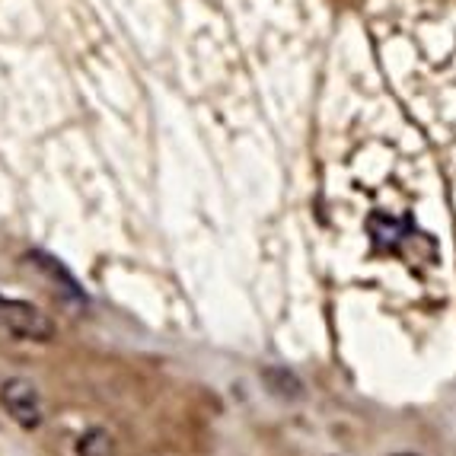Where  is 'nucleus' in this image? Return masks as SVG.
Wrapping results in <instances>:
<instances>
[{
  "mask_svg": "<svg viewBox=\"0 0 456 456\" xmlns=\"http://www.w3.org/2000/svg\"><path fill=\"white\" fill-rule=\"evenodd\" d=\"M262 377H265L268 389H272L274 395H281V399H297V395H300V389H304V387H300V380H297L288 367H268Z\"/></svg>",
  "mask_w": 456,
  "mask_h": 456,
  "instance_id": "7ed1b4c3",
  "label": "nucleus"
},
{
  "mask_svg": "<svg viewBox=\"0 0 456 456\" xmlns=\"http://www.w3.org/2000/svg\"><path fill=\"white\" fill-rule=\"evenodd\" d=\"M0 332L23 338V342H52L54 322L26 300L0 297Z\"/></svg>",
  "mask_w": 456,
  "mask_h": 456,
  "instance_id": "f257e3e1",
  "label": "nucleus"
},
{
  "mask_svg": "<svg viewBox=\"0 0 456 456\" xmlns=\"http://www.w3.org/2000/svg\"><path fill=\"white\" fill-rule=\"evenodd\" d=\"M395 456H415V453H395Z\"/></svg>",
  "mask_w": 456,
  "mask_h": 456,
  "instance_id": "39448f33",
  "label": "nucleus"
},
{
  "mask_svg": "<svg viewBox=\"0 0 456 456\" xmlns=\"http://www.w3.org/2000/svg\"><path fill=\"white\" fill-rule=\"evenodd\" d=\"M0 405L26 431H36L42 425V399H38V389L29 380H23V377H13V380H7L0 387Z\"/></svg>",
  "mask_w": 456,
  "mask_h": 456,
  "instance_id": "f03ea898",
  "label": "nucleus"
},
{
  "mask_svg": "<svg viewBox=\"0 0 456 456\" xmlns=\"http://www.w3.org/2000/svg\"><path fill=\"white\" fill-rule=\"evenodd\" d=\"M77 456H112V437L102 428H90L77 441Z\"/></svg>",
  "mask_w": 456,
  "mask_h": 456,
  "instance_id": "20e7f679",
  "label": "nucleus"
}]
</instances>
